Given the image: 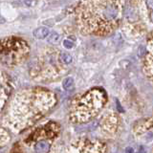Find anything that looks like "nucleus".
<instances>
[{"instance_id":"20e7f679","label":"nucleus","mask_w":153,"mask_h":153,"mask_svg":"<svg viewBox=\"0 0 153 153\" xmlns=\"http://www.w3.org/2000/svg\"><path fill=\"white\" fill-rule=\"evenodd\" d=\"M30 52L28 43L20 37L10 36L0 39V62L6 66H16L25 60Z\"/></svg>"},{"instance_id":"1a4fd4ad","label":"nucleus","mask_w":153,"mask_h":153,"mask_svg":"<svg viewBox=\"0 0 153 153\" xmlns=\"http://www.w3.org/2000/svg\"><path fill=\"white\" fill-rule=\"evenodd\" d=\"M49 149H50L49 143H47L44 140L37 142L35 146V150L36 153H47L49 151Z\"/></svg>"},{"instance_id":"6e6552de","label":"nucleus","mask_w":153,"mask_h":153,"mask_svg":"<svg viewBox=\"0 0 153 153\" xmlns=\"http://www.w3.org/2000/svg\"><path fill=\"white\" fill-rule=\"evenodd\" d=\"M118 124V118L114 114L110 113L100 121V126L102 127V130L106 133H114L117 129Z\"/></svg>"},{"instance_id":"6ab92c4d","label":"nucleus","mask_w":153,"mask_h":153,"mask_svg":"<svg viewBox=\"0 0 153 153\" xmlns=\"http://www.w3.org/2000/svg\"><path fill=\"white\" fill-rule=\"evenodd\" d=\"M13 153H20V152H18V151H16V152H13Z\"/></svg>"},{"instance_id":"a211bd4d","label":"nucleus","mask_w":153,"mask_h":153,"mask_svg":"<svg viewBox=\"0 0 153 153\" xmlns=\"http://www.w3.org/2000/svg\"><path fill=\"white\" fill-rule=\"evenodd\" d=\"M36 2H33V1H25L24 2V4H27V5H29V6H32L33 4H36Z\"/></svg>"},{"instance_id":"39448f33","label":"nucleus","mask_w":153,"mask_h":153,"mask_svg":"<svg viewBox=\"0 0 153 153\" xmlns=\"http://www.w3.org/2000/svg\"><path fill=\"white\" fill-rule=\"evenodd\" d=\"M76 145L79 153H105L106 150L105 143L100 141H91L85 139L82 143L81 141H76Z\"/></svg>"},{"instance_id":"2eb2a0df","label":"nucleus","mask_w":153,"mask_h":153,"mask_svg":"<svg viewBox=\"0 0 153 153\" xmlns=\"http://www.w3.org/2000/svg\"><path fill=\"white\" fill-rule=\"evenodd\" d=\"M60 59L65 64H69V63H71V62H72V60H73L72 56L69 54H67V53H63V54L60 55Z\"/></svg>"},{"instance_id":"7ed1b4c3","label":"nucleus","mask_w":153,"mask_h":153,"mask_svg":"<svg viewBox=\"0 0 153 153\" xmlns=\"http://www.w3.org/2000/svg\"><path fill=\"white\" fill-rule=\"evenodd\" d=\"M107 102V95L102 88H94L72 103L70 120L73 123H85L95 118Z\"/></svg>"},{"instance_id":"f3484780","label":"nucleus","mask_w":153,"mask_h":153,"mask_svg":"<svg viewBox=\"0 0 153 153\" xmlns=\"http://www.w3.org/2000/svg\"><path fill=\"white\" fill-rule=\"evenodd\" d=\"M126 153H133V148L131 147H127L126 149Z\"/></svg>"},{"instance_id":"0eeeda50","label":"nucleus","mask_w":153,"mask_h":153,"mask_svg":"<svg viewBox=\"0 0 153 153\" xmlns=\"http://www.w3.org/2000/svg\"><path fill=\"white\" fill-rule=\"evenodd\" d=\"M11 89H12L11 83L8 82L7 78L0 71V111L3 109V107L7 102V100L10 96V92H11L10 90Z\"/></svg>"},{"instance_id":"4468645a","label":"nucleus","mask_w":153,"mask_h":153,"mask_svg":"<svg viewBox=\"0 0 153 153\" xmlns=\"http://www.w3.org/2000/svg\"><path fill=\"white\" fill-rule=\"evenodd\" d=\"M8 140H10V136L6 131L0 129V146H2V143H5Z\"/></svg>"},{"instance_id":"dca6fc26","label":"nucleus","mask_w":153,"mask_h":153,"mask_svg":"<svg viewBox=\"0 0 153 153\" xmlns=\"http://www.w3.org/2000/svg\"><path fill=\"white\" fill-rule=\"evenodd\" d=\"M73 42H71L70 40H64L63 41V46L66 48V49H71V48H73Z\"/></svg>"},{"instance_id":"ddd939ff","label":"nucleus","mask_w":153,"mask_h":153,"mask_svg":"<svg viewBox=\"0 0 153 153\" xmlns=\"http://www.w3.org/2000/svg\"><path fill=\"white\" fill-rule=\"evenodd\" d=\"M47 41L51 43V44H56V43L59 42V33H51L49 36H47Z\"/></svg>"},{"instance_id":"9d476101","label":"nucleus","mask_w":153,"mask_h":153,"mask_svg":"<svg viewBox=\"0 0 153 153\" xmlns=\"http://www.w3.org/2000/svg\"><path fill=\"white\" fill-rule=\"evenodd\" d=\"M33 35L35 37H36L37 39H43V38L47 37L50 35V31H49V29L46 27H40L33 31Z\"/></svg>"},{"instance_id":"9b49d317","label":"nucleus","mask_w":153,"mask_h":153,"mask_svg":"<svg viewBox=\"0 0 153 153\" xmlns=\"http://www.w3.org/2000/svg\"><path fill=\"white\" fill-rule=\"evenodd\" d=\"M143 68H145V72L146 71V69H148L147 76L151 78V76H152V55H151V53L146 56L145 63H143Z\"/></svg>"},{"instance_id":"423d86ee","label":"nucleus","mask_w":153,"mask_h":153,"mask_svg":"<svg viewBox=\"0 0 153 153\" xmlns=\"http://www.w3.org/2000/svg\"><path fill=\"white\" fill-rule=\"evenodd\" d=\"M59 132V126L56 123H49L45 124L41 128H38L33 133V135H30V140L35 141L39 139L42 141V139H49L56 137Z\"/></svg>"},{"instance_id":"f03ea898","label":"nucleus","mask_w":153,"mask_h":153,"mask_svg":"<svg viewBox=\"0 0 153 153\" xmlns=\"http://www.w3.org/2000/svg\"><path fill=\"white\" fill-rule=\"evenodd\" d=\"M123 1L80 2L76 23L84 35L107 36L120 26L123 16Z\"/></svg>"},{"instance_id":"f8f14e48","label":"nucleus","mask_w":153,"mask_h":153,"mask_svg":"<svg viewBox=\"0 0 153 153\" xmlns=\"http://www.w3.org/2000/svg\"><path fill=\"white\" fill-rule=\"evenodd\" d=\"M62 86L63 88L67 91H72L74 90L75 88V82H74V79L72 78H67L63 80V83H62Z\"/></svg>"},{"instance_id":"f257e3e1","label":"nucleus","mask_w":153,"mask_h":153,"mask_svg":"<svg viewBox=\"0 0 153 153\" xmlns=\"http://www.w3.org/2000/svg\"><path fill=\"white\" fill-rule=\"evenodd\" d=\"M57 99L52 91L33 87L20 91L11 102L8 111L10 126L16 130L32 126L56 106Z\"/></svg>"}]
</instances>
